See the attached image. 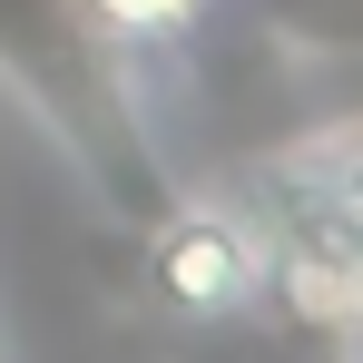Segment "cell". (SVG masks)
I'll list each match as a JSON object with an SVG mask.
<instances>
[{
    "mask_svg": "<svg viewBox=\"0 0 363 363\" xmlns=\"http://www.w3.org/2000/svg\"><path fill=\"white\" fill-rule=\"evenodd\" d=\"M0 79L30 118L60 138L89 206L118 236H157L186 206L157 128L128 89V50L89 20V0H0Z\"/></svg>",
    "mask_w": 363,
    "mask_h": 363,
    "instance_id": "6da1fadb",
    "label": "cell"
},
{
    "mask_svg": "<svg viewBox=\"0 0 363 363\" xmlns=\"http://www.w3.org/2000/svg\"><path fill=\"white\" fill-rule=\"evenodd\" d=\"M344 344H324V334H295V324H245V314H226V324H196V344H186L177 363H334Z\"/></svg>",
    "mask_w": 363,
    "mask_h": 363,
    "instance_id": "277c9868",
    "label": "cell"
},
{
    "mask_svg": "<svg viewBox=\"0 0 363 363\" xmlns=\"http://www.w3.org/2000/svg\"><path fill=\"white\" fill-rule=\"evenodd\" d=\"M89 20L118 40V50H186L206 0H89Z\"/></svg>",
    "mask_w": 363,
    "mask_h": 363,
    "instance_id": "5b68a950",
    "label": "cell"
},
{
    "mask_svg": "<svg viewBox=\"0 0 363 363\" xmlns=\"http://www.w3.org/2000/svg\"><path fill=\"white\" fill-rule=\"evenodd\" d=\"M245 20L285 50V60H363V0H245Z\"/></svg>",
    "mask_w": 363,
    "mask_h": 363,
    "instance_id": "3957f363",
    "label": "cell"
},
{
    "mask_svg": "<svg viewBox=\"0 0 363 363\" xmlns=\"http://www.w3.org/2000/svg\"><path fill=\"white\" fill-rule=\"evenodd\" d=\"M0 363H10V344H0Z\"/></svg>",
    "mask_w": 363,
    "mask_h": 363,
    "instance_id": "8992f818",
    "label": "cell"
},
{
    "mask_svg": "<svg viewBox=\"0 0 363 363\" xmlns=\"http://www.w3.org/2000/svg\"><path fill=\"white\" fill-rule=\"evenodd\" d=\"M147 245V275H157V304L186 314V324H226V314H255L265 304V236L226 216V206H177Z\"/></svg>",
    "mask_w": 363,
    "mask_h": 363,
    "instance_id": "7a4b0ae2",
    "label": "cell"
}]
</instances>
